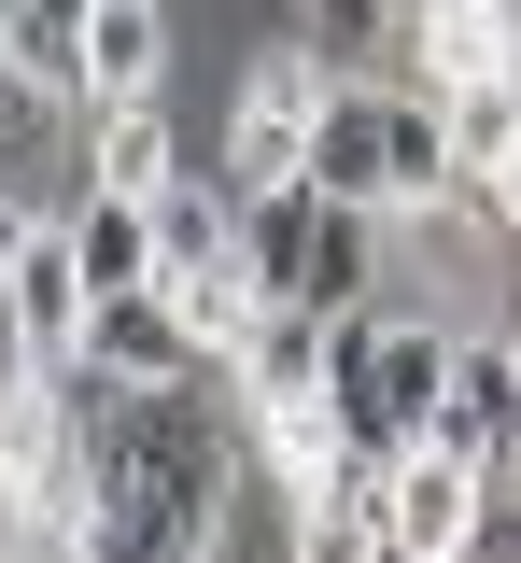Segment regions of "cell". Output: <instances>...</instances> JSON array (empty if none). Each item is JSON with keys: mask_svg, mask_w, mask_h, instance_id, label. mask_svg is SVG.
<instances>
[{"mask_svg": "<svg viewBox=\"0 0 521 563\" xmlns=\"http://www.w3.org/2000/svg\"><path fill=\"white\" fill-rule=\"evenodd\" d=\"M99 465H113L99 563H225V437L198 422V395H142Z\"/></svg>", "mask_w": 521, "mask_h": 563, "instance_id": "cell-1", "label": "cell"}, {"mask_svg": "<svg viewBox=\"0 0 521 563\" xmlns=\"http://www.w3.org/2000/svg\"><path fill=\"white\" fill-rule=\"evenodd\" d=\"M451 352H465V339L423 324V310H395V296H367V310L324 324V395H339V422H353V451H409V437H437Z\"/></svg>", "mask_w": 521, "mask_h": 563, "instance_id": "cell-2", "label": "cell"}, {"mask_svg": "<svg viewBox=\"0 0 521 563\" xmlns=\"http://www.w3.org/2000/svg\"><path fill=\"white\" fill-rule=\"evenodd\" d=\"M324 99H339V70L310 57V43H268V57L240 70V113H225V184H240V198L310 184V128H324Z\"/></svg>", "mask_w": 521, "mask_h": 563, "instance_id": "cell-3", "label": "cell"}, {"mask_svg": "<svg viewBox=\"0 0 521 563\" xmlns=\"http://www.w3.org/2000/svg\"><path fill=\"white\" fill-rule=\"evenodd\" d=\"M479 507H494V465H465L451 437H409V451H395V479H380V550L465 563V550H479Z\"/></svg>", "mask_w": 521, "mask_h": 563, "instance_id": "cell-4", "label": "cell"}, {"mask_svg": "<svg viewBox=\"0 0 521 563\" xmlns=\"http://www.w3.org/2000/svg\"><path fill=\"white\" fill-rule=\"evenodd\" d=\"M85 366H113L128 395H184L212 352H198V324H184V296L142 282V296H99V310H85Z\"/></svg>", "mask_w": 521, "mask_h": 563, "instance_id": "cell-5", "label": "cell"}, {"mask_svg": "<svg viewBox=\"0 0 521 563\" xmlns=\"http://www.w3.org/2000/svg\"><path fill=\"white\" fill-rule=\"evenodd\" d=\"M240 409H254L268 479L297 493V507H339V479H353V422H339V395H324V380H297V395H240Z\"/></svg>", "mask_w": 521, "mask_h": 563, "instance_id": "cell-6", "label": "cell"}, {"mask_svg": "<svg viewBox=\"0 0 521 563\" xmlns=\"http://www.w3.org/2000/svg\"><path fill=\"white\" fill-rule=\"evenodd\" d=\"M437 437L465 451V465H494V479L521 465V339H465V352H451Z\"/></svg>", "mask_w": 521, "mask_h": 563, "instance_id": "cell-7", "label": "cell"}, {"mask_svg": "<svg viewBox=\"0 0 521 563\" xmlns=\"http://www.w3.org/2000/svg\"><path fill=\"white\" fill-rule=\"evenodd\" d=\"M57 225H71L85 296H142V282H169V254H155V198H128V184H85Z\"/></svg>", "mask_w": 521, "mask_h": 563, "instance_id": "cell-8", "label": "cell"}, {"mask_svg": "<svg viewBox=\"0 0 521 563\" xmlns=\"http://www.w3.org/2000/svg\"><path fill=\"white\" fill-rule=\"evenodd\" d=\"M0 296H14V324H29V366H71L85 352V310H99V296H85V268H71V225H43Z\"/></svg>", "mask_w": 521, "mask_h": 563, "instance_id": "cell-9", "label": "cell"}, {"mask_svg": "<svg viewBox=\"0 0 521 563\" xmlns=\"http://www.w3.org/2000/svg\"><path fill=\"white\" fill-rule=\"evenodd\" d=\"M380 268H395V211L324 198V225H310V310H324V324H339V310H367Z\"/></svg>", "mask_w": 521, "mask_h": 563, "instance_id": "cell-10", "label": "cell"}, {"mask_svg": "<svg viewBox=\"0 0 521 563\" xmlns=\"http://www.w3.org/2000/svg\"><path fill=\"white\" fill-rule=\"evenodd\" d=\"M494 70H521V0L423 14V57H409V85H423V99H465V85H494Z\"/></svg>", "mask_w": 521, "mask_h": 563, "instance_id": "cell-11", "label": "cell"}, {"mask_svg": "<svg viewBox=\"0 0 521 563\" xmlns=\"http://www.w3.org/2000/svg\"><path fill=\"white\" fill-rule=\"evenodd\" d=\"M155 70H169V14H155V0H99V14H85V113L155 99Z\"/></svg>", "mask_w": 521, "mask_h": 563, "instance_id": "cell-12", "label": "cell"}, {"mask_svg": "<svg viewBox=\"0 0 521 563\" xmlns=\"http://www.w3.org/2000/svg\"><path fill=\"white\" fill-rule=\"evenodd\" d=\"M297 43L324 70H409V57H423V0H310Z\"/></svg>", "mask_w": 521, "mask_h": 563, "instance_id": "cell-13", "label": "cell"}, {"mask_svg": "<svg viewBox=\"0 0 521 563\" xmlns=\"http://www.w3.org/2000/svg\"><path fill=\"white\" fill-rule=\"evenodd\" d=\"M85 14L99 0H0V57L29 70L43 99H71V113H85Z\"/></svg>", "mask_w": 521, "mask_h": 563, "instance_id": "cell-14", "label": "cell"}, {"mask_svg": "<svg viewBox=\"0 0 521 563\" xmlns=\"http://www.w3.org/2000/svg\"><path fill=\"white\" fill-rule=\"evenodd\" d=\"M225 380H240V395H297V380H324V310H310V296H268L254 339L225 352Z\"/></svg>", "mask_w": 521, "mask_h": 563, "instance_id": "cell-15", "label": "cell"}, {"mask_svg": "<svg viewBox=\"0 0 521 563\" xmlns=\"http://www.w3.org/2000/svg\"><path fill=\"white\" fill-rule=\"evenodd\" d=\"M85 169L128 184V198L184 184V169H169V99H113V113H85Z\"/></svg>", "mask_w": 521, "mask_h": 563, "instance_id": "cell-16", "label": "cell"}, {"mask_svg": "<svg viewBox=\"0 0 521 563\" xmlns=\"http://www.w3.org/2000/svg\"><path fill=\"white\" fill-rule=\"evenodd\" d=\"M169 296H184V324H198V352H240L254 339V310H268V296H254V268H198V282H169Z\"/></svg>", "mask_w": 521, "mask_h": 563, "instance_id": "cell-17", "label": "cell"}, {"mask_svg": "<svg viewBox=\"0 0 521 563\" xmlns=\"http://www.w3.org/2000/svg\"><path fill=\"white\" fill-rule=\"evenodd\" d=\"M297 563H380V521H353V507H297Z\"/></svg>", "mask_w": 521, "mask_h": 563, "instance_id": "cell-18", "label": "cell"}, {"mask_svg": "<svg viewBox=\"0 0 521 563\" xmlns=\"http://www.w3.org/2000/svg\"><path fill=\"white\" fill-rule=\"evenodd\" d=\"M465 211H479L494 240H521V141L494 155V169H465Z\"/></svg>", "mask_w": 521, "mask_h": 563, "instance_id": "cell-19", "label": "cell"}, {"mask_svg": "<svg viewBox=\"0 0 521 563\" xmlns=\"http://www.w3.org/2000/svg\"><path fill=\"white\" fill-rule=\"evenodd\" d=\"M29 240H43V211H29L14 184H0V282H14V254H29Z\"/></svg>", "mask_w": 521, "mask_h": 563, "instance_id": "cell-20", "label": "cell"}, {"mask_svg": "<svg viewBox=\"0 0 521 563\" xmlns=\"http://www.w3.org/2000/svg\"><path fill=\"white\" fill-rule=\"evenodd\" d=\"M423 14H479V0H423Z\"/></svg>", "mask_w": 521, "mask_h": 563, "instance_id": "cell-21", "label": "cell"}, {"mask_svg": "<svg viewBox=\"0 0 521 563\" xmlns=\"http://www.w3.org/2000/svg\"><path fill=\"white\" fill-rule=\"evenodd\" d=\"M508 479H521V465H508Z\"/></svg>", "mask_w": 521, "mask_h": 563, "instance_id": "cell-22", "label": "cell"}]
</instances>
